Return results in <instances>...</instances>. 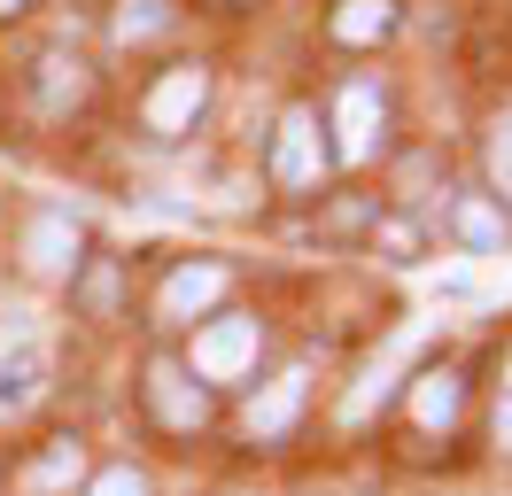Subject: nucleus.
Masks as SVG:
<instances>
[{
  "mask_svg": "<svg viewBox=\"0 0 512 496\" xmlns=\"http://www.w3.org/2000/svg\"><path fill=\"white\" fill-rule=\"evenodd\" d=\"M86 496H148V473L140 465H101L94 481H86Z\"/></svg>",
  "mask_w": 512,
  "mask_h": 496,
  "instance_id": "dca6fc26",
  "label": "nucleus"
},
{
  "mask_svg": "<svg viewBox=\"0 0 512 496\" xmlns=\"http://www.w3.org/2000/svg\"><path fill=\"white\" fill-rule=\"evenodd\" d=\"M86 86H94V78H86V62L70 55V47H47V55L32 62V93H39V109H47V117L78 109V101H86Z\"/></svg>",
  "mask_w": 512,
  "mask_h": 496,
  "instance_id": "1a4fd4ad",
  "label": "nucleus"
},
{
  "mask_svg": "<svg viewBox=\"0 0 512 496\" xmlns=\"http://www.w3.org/2000/svg\"><path fill=\"white\" fill-rule=\"evenodd\" d=\"M497 442L512 450V403H497Z\"/></svg>",
  "mask_w": 512,
  "mask_h": 496,
  "instance_id": "6ab92c4d",
  "label": "nucleus"
},
{
  "mask_svg": "<svg viewBox=\"0 0 512 496\" xmlns=\"http://www.w3.org/2000/svg\"><path fill=\"white\" fill-rule=\"evenodd\" d=\"M78 473H86V442H78V434H55V442H47V458L24 465V489H32V496H55V489H70Z\"/></svg>",
  "mask_w": 512,
  "mask_h": 496,
  "instance_id": "ddd939ff",
  "label": "nucleus"
},
{
  "mask_svg": "<svg viewBox=\"0 0 512 496\" xmlns=\"http://www.w3.org/2000/svg\"><path fill=\"white\" fill-rule=\"evenodd\" d=\"M505 403H512V357H505Z\"/></svg>",
  "mask_w": 512,
  "mask_h": 496,
  "instance_id": "412c9836",
  "label": "nucleus"
},
{
  "mask_svg": "<svg viewBox=\"0 0 512 496\" xmlns=\"http://www.w3.org/2000/svg\"><path fill=\"white\" fill-rule=\"evenodd\" d=\"M225 295V264H210V256H202V264H179V272L163 279V295H156V310L163 318H171V326H187L194 310H210Z\"/></svg>",
  "mask_w": 512,
  "mask_h": 496,
  "instance_id": "6e6552de",
  "label": "nucleus"
},
{
  "mask_svg": "<svg viewBox=\"0 0 512 496\" xmlns=\"http://www.w3.org/2000/svg\"><path fill=\"white\" fill-rule=\"evenodd\" d=\"M171 24V0H125V16H117V39H148V31Z\"/></svg>",
  "mask_w": 512,
  "mask_h": 496,
  "instance_id": "2eb2a0df",
  "label": "nucleus"
},
{
  "mask_svg": "<svg viewBox=\"0 0 512 496\" xmlns=\"http://www.w3.org/2000/svg\"><path fill=\"white\" fill-rule=\"evenodd\" d=\"M489 163H497V186L512 194V117L497 124V140H489Z\"/></svg>",
  "mask_w": 512,
  "mask_h": 496,
  "instance_id": "f3484780",
  "label": "nucleus"
},
{
  "mask_svg": "<svg viewBox=\"0 0 512 496\" xmlns=\"http://www.w3.org/2000/svg\"><path fill=\"white\" fill-rule=\"evenodd\" d=\"M458 411H466V380H458L450 365H427V372H419V388H412V427L450 434V427H458Z\"/></svg>",
  "mask_w": 512,
  "mask_h": 496,
  "instance_id": "9d476101",
  "label": "nucleus"
},
{
  "mask_svg": "<svg viewBox=\"0 0 512 496\" xmlns=\"http://www.w3.org/2000/svg\"><path fill=\"white\" fill-rule=\"evenodd\" d=\"M24 256H32L39 279H70L78 272V225H70L63 210H39L32 225H24Z\"/></svg>",
  "mask_w": 512,
  "mask_h": 496,
  "instance_id": "0eeeda50",
  "label": "nucleus"
},
{
  "mask_svg": "<svg viewBox=\"0 0 512 496\" xmlns=\"http://www.w3.org/2000/svg\"><path fill=\"white\" fill-rule=\"evenodd\" d=\"M450 225H458L466 248H505L512 241V217L497 210V202H481V194H458V202H450Z\"/></svg>",
  "mask_w": 512,
  "mask_h": 496,
  "instance_id": "4468645a",
  "label": "nucleus"
},
{
  "mask_svg": "<svg viewBox=\"0 0 512 496\" xmlns=\"http://www.w3.org/2000/svg\"><path fill=\"white\" fill-rule=\"evenodd\" d=\"M303 388H311V372H303V365L272 372V380H264V396L249 403V419H241L249 442H280V434L295 427V411H303Z\"/></svg>",
  "mask_w": 512,
  "mask_h": 496,
  "instance_id": "423d86ee",
  "label": "nucleus"
},
{
  "mask_svg": "<svg viewBox=\"0 0 512 496\" xmlns=\"http://www.w3.org/2000/svg\"><path fill=\"white\" fill-rule=\"evenodd\" d=\"M256 349H264V326L249 310H225L210 326H194V349H187V372L202 388H241L256 372Z\"/></svg>",
  "mask_w": 512,
  "mask_h": 496,
  "instance_id": "f257e3e1",
  "label": "nucleus"
},
{
  "mask_svg": "<svg viewBox=\"0 0 512 496\" xmlns=\"http://www.w3.org/2000/svg\"><path fill=\"white\" fill-rule=\"evenodd\" d=\"M24 8H32V0H0V16H24Z\"/></svg>",
  "mask_w": 512,
  "mask_h": 496,
  "instance_id": "aec40b11",
  "label": "nucleus"
},
{
  "mask_svg": "<svg viewBox=\"0 0 512 496\" xmlns=\"http://www.w3.org/2000/svg\"><path fill=\"white\" fill-rule=\"evenodd\" d=\"M86 303H94L101 318H109V303H117V279H109V272H94V279H86Z\"/></svg>",
  "mask_w": 512,
  "mask_h": 496,
  "instance_id": "a211bd4d",
  "label": "nucleus"
},
{
  "mask_svg": "<svg viewBox=\"0 0 512 496\" xmlns=\"http://www.w3.org/2000/svg\"><path fill=\"white\" fill-rule=\"evenodd\" d=\"M202 101H210V70H202V62H171L156 86H148L140 117H148V132H156V140H179V132H194Z\"/></svg>",
  "mask_w": 512,
  "mask_h": 496,
  "instance_id": "7ed1b4c3",
  "label": "nucleus"
},
{
  "mask_svg": "<svg viewBox=\"0 0 512 496\" xmlns=\"http://www.w3.org/2000/svg\"><path fill=\"white\" fill-rule=\"evenodd\" d=\"M148 411H156L171 434H194V427H210V388H202L187 365L156 357V365H148Z\"/></svg>",
  "mask_w": 512,
  "mask_h": 496,
  "instance_id": "39448f33",
  "label": "nucleus"
},
{
  "mask_svg": "<svg viewBox=\"0 0 512 496\" xmlns=\"http://www.w3.org/2000/svg\"><path fill=\"white\" fill-rule=\"evenodd\" d=\"M326 31H334L342 47H381L388 31H396V0H342Z\"/></svg>",
  "mask_w": 512,
  "mask_h": 496,
  "instance_id": "f8f14e48",
  "label": "nucleus"
},
{
  "mask_svg": "<svg viewBox=\"0 0 512 496\" xmlns=\"http://www.w3.org/2000/svg\"><path fill=\"white\" fill-rule=\"evenodd\" d=\"M272 179L288 194H311L326 179V140H319V117L311 109H288L280 132H272Z\"/></svg>",
  "mask_w": 512,
  "mask_h": 496,
  "instance_id": "20e7f679",
  "label": "nucleus"
},
{
  "mask_svg": "<svg viewBox=\"0 0 512 496\" xmlns=\"http://www.w3.org/2000/svg\"><path fill=\"white\" fill-rule=\"evenodd\" d=\"M39 388V341L24 318H0V403L32 396Z\"/></svg>",
  "mask_w": 512,
  "mask_h": 496,
  "instance_id": "9b49d317",
  "label": "nucleus"
},
{
  "mask_svg": "<svg viewBox=\"0 0 512 496\" xmlns=\"http://www.w3.org/2000/svg\"><path fill=\"white\" fill-rule=\"evenodd\" d=\"M381 132H388V93L373 78H350V86L334 93V155L342 163H373Z\"/></svg>",
  "mask_w": 512,
  "mask_h": 496,
  "instance_id": "f03ea898",
  "label": "nucleus"
}]
</instances>
